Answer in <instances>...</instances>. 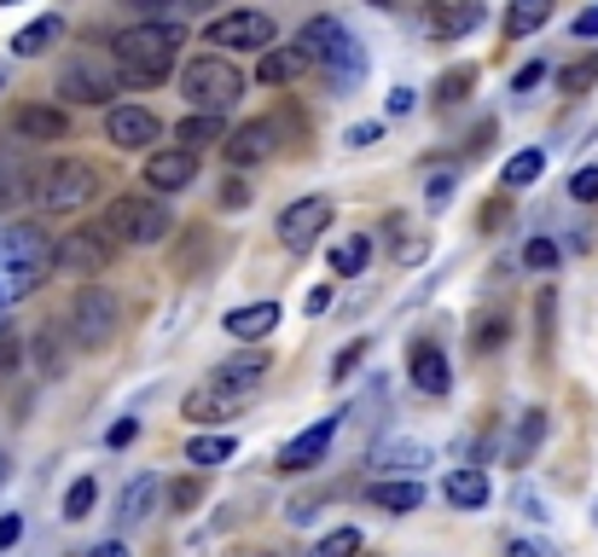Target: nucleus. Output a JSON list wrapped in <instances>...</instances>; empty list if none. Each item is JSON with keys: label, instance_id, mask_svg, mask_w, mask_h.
Returning a JSON list of instances; mask_svg holds the SVG:
<instances>
[{"label": "nucleus", "instance_id": "nucleus-48", "mask_svg": "<svg viewBox=\"0 0 598 557\" xmlns=\"http://www.w3.org/2000/svg\"><path fill=\"white\" fill-rule=\"evenodd\" d=\"M534 81H546V65H523L518 76H511V88L523 93V88H534Z\"/></svg>", "mask_w": 598, "mask_h": 557}, {"label": "nucleus", "instance_id": "nucleus-52", "mask_svg": "<svg viewBox=\"0 0 598 557\" xmlns=\"http://www.w3.org/2000/svg\"><path fill=\"white\" fill-rule=\"evenodd\" d=\"M88 557H134V552H129V546H122V541H99V546H93Z\"/></svg>", "mask_w": 598, "mask_h": 557}, {"label": "nucleus", "instance_id": "nucleus-51", "mask_svg": "<svg viewBox=\"0 0 598 557\" xmlns=\"http://www.w3.org/2000/svg\"><path fill=\"white\" fill-rule=\"evenodd\" d=\"M575 35H582V41H587V35H598V7H587L582 18H575Z\"/></svg>", "mask_w": 598, "mask_h": 557}, {"label": "nucleus", "instance_id": "nucleus-11", "mask_svg": "<svg viewBox=\"0 0 598 557\" xmlns=\"http://www.w3.org/2000/svg\"><path fill=\"white\" fill-rule=\"evenodd\" d=\"M325 226H332V203H325V198H297L291 210L279 215V244L291 256H308L320 244Z\"/></svg>", "mask_w": 598, "mask_h": 557}, {"label": "nucleus", "instance_id": "nucleus-38", "mask_svg": "<svg viewBox=\"0 0 598 557\" xmlns=\"http://www.w3.org/2000/svg\"><path fill=\"white\" fill-rule=\"evenodd\" d=\"M569 198L598 203V169H575V175H569Z\"/></svg>", "mask_w": 598, "mask_h": 557}, {"label": "nucleus", "instance_id": "nucleus-3", "mask_svg": "<svg viewBox=\"0 0 598 557\" xmlns=\"http://www.w3.org/2000/svg\"><path fill=\"white\" fill-rule=\"evenodd\" d=\"M297 47L308 53V65H320L332 76V88H355L366 76V53L355 47V35H348L337 18H314V24H302Z\"/></svg>", "mask_w": 598, "mask_h": 557}, {"label": "nucleus", "instance_id": "nucleus-6", "mask_svg": "<svg viewBox=\"0 0 598 557\" xmlns=\"http://www.w3.org/2000/svg\"><path fill=\"white\" fill-rule=\"evenodd\" d=\"M99 226H106L117 244H163L175 233V215H169V203H163V198L129 192V198L106 203V221H99Z\"/></svg>", "mask_w": 598, "mask_h": 557}, {"label": "nucleus", "instance_id": "nucleus-4", "mask_svg": "<svg viewBox=\"0 0 598 557\" xmlns=\"http://www.w3.org/2000/svg\"><path fill=\"white\" fill-rule=\"evenodd\" d=\"M93 192H99V169H93V163H81V157H58V163H47V169L30 180L35 210H47V215L81 210Z\"/></svg>", "mask_w": 598, "mask_h": 557}, {"label": "nucleus", "instance_id": "nucleus-21", "mask_svg": "<svg viewBox=\"0 0 598 557\" xmlns=\"http://www.w3.org/2000/svg\"><path fill=\"white\" fill-rule=\"evenodd\" d=\"M215 140H226V111H198L187 122H175V146H187V152H203Z\"/></svg>", "mask_w": 598, "mask_h": 557}, {"label": "nucleus", "instance_id": "nucleus-39", "mask_svg": "<svg viewBox=\"0 0 598 557\" xmlns=\"http://www.w3.org/2000/svg\"><path fill=\"white\" fill-rule=\"evenodd\" d=\"M18 366H24V348H18V337H7V332H0V383H7Z\"/></svg>", "mask_w": 598, "mask_h": 557}, {"label": "nucleus", "instance_id": "nucleus-23", "mask_svg": "<svg viewBox=\"0 0 598 557\" xmlns=\"http://www.w3.org/2000/svg\"><path fill=\"white\" fill-rule=\"evenodd\" d=\"M442 493H447L453 511H483L488 505V477H483L477 465H465V470H453V477H447Z\"/></svg>", "mask_w": 598, "mask_h": 557}, {"label": "nucleus", "instance_id": "nucleus-19", "mask_svg": "<svg viewBox=\"0 0 598 557\" xmlns=\"http://www.w3.org/2000/svg\"><path fill=\"white\" fill-rule=\"evenodd\" d=\"M221 325H226V337H233V343H262V337L279 325V302H244V308H233Z\"/></svg>", "mask_w": 598, "mask_h": 557}, {"label": "nucleus", "instance_id": "nucleus-60", "mask_svg": "<svg viewBox=\"0 0 598 557\" xmlns=\"http://www.w3.org/2000/svg\"><path fill=\"white\" fill-rule=\"evenodd\" d=\"M274 557H291V552H274Z\"/></svg>", "mask_w": 598, "mask_h": 557}, {"label": "nucleus", "instance_id": "nucleus-57", "mask_svg": "<svg viewBox=\"0 0 598 557\" xmlns=\"http://www.w3.org/2000/svg\"><path fill=\"white\" fill-rule=\"evenodd\" d=\"M373 7H384V12H396V7H401V0H373Z\"/></svg>", "mask_w": 598, "mask_h": 557}, {"label": "nucleus", "instance_id": "nucleus-13", "mask_svg": "<svg viewBox=\"0 0 598 557\" xmlns=\"http://www.w3.org/2000/svg\"><path fill=\"white\" fill-rule=\"evenodd\" d=\"M332 436H337V412L332 419H320V424H308L302 436H291L279 447V470L285 477H302V470H314L320 459H325V447H332Z\"/></svg>", "mask_w": 598, "mask_h": 557}, {"label": "nucleus", "instance_id": "nucleus-16", "mask_svg": "<svg viewBox=\"0 0 598 557\" xmlns=\"http://www.w3.org/2000/svg\"><path fill=\"white\" fill-rule=\"evenodd\" d=\"M12 134L30 140V146H53V140H70V116L58 105H18L12 111Z\"/></svg>", "mask_w": 598, "mask_h": 557}, {"label": "nucleus", "instance_id": "nucleus-53", "mask_svg": "<svg viewBox=\"0 0 598 557\" xmlns=\"http://www.w3.org/2000/svg\"><path fill=\"white\" fill-rule=\"evenodd\" d=\"M325 308H332V291H325V285L320 291H308V314H325Z\"/></svg>", "mask_w": 598, "mask_h": 557}, {"label": "nucleus", "instance_id": "nucleus-41", "mask_svg": "<svg viewBox=\"0 0 598 557\" xmlns=\"http://www.w3.org/2000/svg\"><path fill=\"white\" fill-rule=\"evenodd\" d=\"M169 500H175V511H192V505L203 500V482H192V477H187V482H175V488H169Z\"/></svg>", "mask_w": 598, "mask_h": 557}, {"label": "nucleus", "instance_id": "nucleus-1", "mask_svg": "<svg viewBox=\"0 0 598 557\" xmlns=\"http://www.w3.org/2000/svg\"><path fill=\"white\" fill-rule=\"evenodd\" d=\"M180 47H187V30L180 24H157V18H146V24H129L117 41H111V58L122 81H134V88H152V81L175 76V58Z\"/></svg>", "mask_w": 598, "mask_h": 557}, {"label": "nucleus", "instance_id": "nucleus-18", "mask_svg": "<svg viewBox=\"0 0 598 557\" xmlns=\"http://www.w3.org/2000/svg\"><path fill=\"white\" fill-rule=\"evenodd\" d=\"M226 163L233 169H251V163H262L267 152H274V122H244V129H233L226 134Z\"/></svg>", "mask_w": 598, "mask_h": 557}, {"label": "nucleus", "instance_id": "nucleus-22", "mask_svg": "<svg viewBox=\"0 0 598 557\" xmlns=\"http://www.w3.org/2000/svg\"><path fill=\"white\" fill-rule=\"evenodd\" d=\"M366 505H378V511H419L424 505V488H419V477L373 482V488H366Z\"/></svg>", "mask_w": 598, "mask_h": 557}, {"label": "nucleus", "instance_id": "nucleus-40", "mask_svg": "<svg viewBox=\"0 0 598 557\" xmlns=\"http://www.w3.org/2000/svg\"><path fill=\"white\" fill-rule=\"evenodd\" d=\"M477 18H483L477 7H459V12H442V30H447V35H465V30H477Z\"/></svg>", "mask_w": 598, "mask_h": 557}, {"label": "nucleus", "instance_id": "nucleus-25", "mask_svg": "<svg viewBox=\"0 0 598 557\" xmlns=\"http://www.w3.org/2000/svg\"><path fill=\"white\" fill-rule=\"evenodd\" d=\"M58 35H65V18L47 12V18H35V24H24V30L12 35V53H18V58H35V53H47Z\"/></svg>", "mask_w": 598, "mask_h": 557}, {"label": "nucleus", "instance_id": "nucleus-43", "mask_svg": "<svg viewBox=\"0 0 598 557\" xmlns=\"http://www.w3.org/2000/svg\"><path fill=\"white\" fill-rule=\"evenodd\" d=\"M412 105H419V93H412V88H389V99H384V111H389V116H407Z\"/></svg>", "mask_w": 598, "mask_h": 557}, {"label": "nucleus", "instance_id": "nucleus-56", "mask_svg": "<svg viewBox=\"0 0 598 557\" xmlns=\"http://www.w3.org/2000/svg\"><path fill=\"white\" fill-rule=\"evenodd\" d=\"M12 477V459H7V453H0V482H7Z\"/></svg>", "mask_w": 598, "mask_h": 557}, {"label": "nucleus", "instance_id": "nucleus-49", "mask_svg": "<svg viewBox=\"0 0 598 557\" xmlns=\"http://www.w3.org/2000/svg\"><path fill=\"white\" fill-rule=\"evenodd\" d=\"M18 534H24V517H0V552L18 546Z\"/></svg>", "mask_w": 598, "mask_h": 557}, {"label": "nucleus", "instance_id": "nucleus-54", "mask_svg": "<svg viewBox=\"0 0 598 557\" xmlns=\"http://www.w3.org/2000/svg\"><path fill=\"white\" fill-rule=\"evenodd\" d=\"M506 557H546V552H541V546H529V541H511Z\"/></svg>", "mask_w": 598, "mask_h": 557}, {"label": "nucleus", "instance_id": "nucleus-33", "mask_svg": "<svg viewBox=\"0 0 598 557\" xmlns=\"http://www.w3.org/2000/svg\"><path fill=\"white\" fill-rule=\"evenodd\" d=\"M93 500H99V482H93V477H76V482H70V493H65V517H70V523H81V517L93 511Z\"/></svg>", "mask_w": 598, "mask_h": 557}, {"label": "nucleus", "instance_id": "nucleus-20", "mask_svg": "<svg viewBox=\"0 0 598 557\" xmlns=\"http://www.w3.org/2000/svg\"><path fill=\"white\" fill-rule=\"evenodd\" d=\"M302 70H308V53L302 47H262L256 81H262V88H285V81H297Z\"/></svg>", "mask_w": 598, "mask_h": 557}, {"label": "nucleus", "instance_id": "nucleus-15", "mask_svg": "<svg viewBox=\"0 0 598 557\" xmlns=\"http://www.w3.org/2000/svg\"><path fill=\"white\" fill-rule=\"evenodd\" d=\"M256 396H244V389H226V383H198L187 401H180V412H187V419H198V424H210V419H233L239 406H251Z\"/></svg>", "mask_w": 598, "mask_h": 557}, {"label": "nucleus", "instance_id": "nucleus-29", "mask_svg": "<svg viewBox=\"0 0 598 557\" xmlns=\"http://www.w3.org/2000/svg\"><path fill=\"white\" fill-rule=\"evenodd\" d=\"M30 355H35L41 378H58V371H65V343H58V325H41L35 343H30Z\"/></svg>", "mask_w": 598, "mask_h": 557}, {"label": "nucleus", "instance_id": "nucleus-8", "mask_svg": "<svg viewBox=\"0 0 598 557\" xmlns=\"http://www.w3.org/2000/svg\"><path fill=\"white\" fill-rule=\"evenodd\" d=\"M70 343L76 348H106L122 325V302L106 291V285H81L76 302H70Z\"/></svg>", "mask_w": 598, "mask_h": 557}, {"label": "nucleus", "instance_id": "nucleus-14", "mask_svg": "<svg viewBox=\"0 0 598 557\" xmlns=\"http://www.w3.org/2000/svg\"><path fill=\"white\" fill-rule=\"evenodd\" d=\"M192 180H198V152L169 146L146 157V186H157V192H187Z\"/></svg>", "mask_w": 598, "mask_h": 557}, {"label": "nucleus", "instance_id": "nucleus-10", "mask_svg": "<svg viewBox=\"0 0 598 557\" xmlns=\"http://www.w3.org/2000/svg\"><path fill=\"white\" fill-rule=\"evenodd\" d=\"M203 41H210V47H226V53H262V47H274V18L251 12V7L221 12V18H210Z\"/></svg>", "mask_w": 598, "mask_h": 557}, {"label": "nucleus", "instance_id": "nucleus-58", "mask_svg": "<svg viewBox=\"0 0 598 557\" xmlns=\"http://www.w3.org/2000/svg\"><path fill=\"white\" fill-rule=\"evenodd\" d=\"M7 314H12V308H7V302H0V332H7Z\"/></svg>", "mask_w": 598, "mask_h": 557}, {"label": "nucleus", "instance_id": "nucleus-32", "mask_svg": "<svg viewBox=\"0 0 598 557\" xmlns=\"http://www.w3.org/2000/svg\"><path fill=\"white\" fill-rule=\"evenodd\" d=\"M314 557H361V528H332L314 541Z\"/></svg>", "mask_w": 598, "mask_h": 557}, {"label": "nucleus", "instance_id": "nucleus-24", "mask_svg": "<svg viewBox=\"0 0 598 557\" xmlns=\"http://www.w3.org/2000/svg\"><path fill=\"white\" fill-rule=\"evenodd\" d=\"M215 383H226V389H244V396H256V389L267 383V355H239V360L215 366Z\"/></svg>", "mask_w": 598, "mask_h": 557}, {"label": "nucleus", "instance_id": "nucleus-50", "mask_svg": "<svg viewBox=\"0 0 598 557\" xmlns=\"http://www.w3.org/2000/svg\"><path fill=\"white\" fill-rule=\"evenodd\" d=\"M378 140V122H355V129H348V146H373Z\"/></svg>", "mask_w": 598, "mask_h": 557}, {"label": "nucleus", "instance_id": "nucleus-26", "mask_svg": "<svg viewBox=\"0 0 598 557\" xmlns=\"http://www.w3.org/2000/svg\"><path fill=\"white\" fill-rule=\"evenodd\" d=\"M157 493H163L157 477H134L129 488H122V511H117V517H122V523H146L152 505H157Z\"/></svg>", "mask_w": 598, "mask_h": 557}, {"label": "nucleus", "instance_id": "nucleus-44", "mask_svg": "<svg viewBox=\"0 0 598 557\" xmlns=\"http://www.w3.org/2000/svg\"><path fill=\"white\" fill-rule=\"evenodd\" d=\"M494 343H506V320H483V332H477V355H488Z\"/></svg>", "mask_w": 598, "mask_h": 557}, {"label": "nucleus", "instance_id": "nucleus-31", "mask_svg": "<svg viewBox=\"0 0 598 557\" xmlns=\"http://www.w3.org/2000/svg\"><path fill=\"white\" fill-rule=\"evenodd\" d=\"M366 261H373V244L355 233V238H343L337 250H332V274L337 279H355V274H366Z\"/></svg>", "mask_w": 598, "mask_h": 557}, {"label": "nucleus", "instance_id": "nucleus-55", "mask_svg": "<svg viewBox=\"0 0 598 557\" xmlns=\"http://www.w3.org/2000/svg\"><path fill=\"white\" fill-rule=\"evenodd\" d=\"M129 7H140V12H152V7H169V0H129Z\"/></svg>", "mask_w": 598, "mask_h": 557}, {"label": "nucleus", "instance_id": "nucleus-36", "mask_svg": "<svg viewBox=\"0 0 598 557\" xmlns=\"http://www.w3.org/2000/svg\"><path fill=\"white\" fill-rule=\"evenodd\" d=\"M546 436V412H523V436H518V447H511V459H529V453H534V442H541Z\"/></svg>", "mask_w": 598, "mask_h": 557}, {"label": "nucleus", "instance_id": "nucleus-2", "mask_svg": "<svg viewBox=\"0 0 598 557\" xmlns=\"http://www.w3.org/2000/svg\"><path fill=\"white\" fill-rule=\"evenodd\" d=\"M53 274V233L35 221H18L0 233V302L18 308L24 297L41 291V279Z\"/></svg>", "mask_w": 598, "mask_h": 557}, {"label": "nucleus", "instance_id": "nucleus-28", "mask_svg": "<svg viewBox=\"0 0 598 557\" xmlns=\"http://www.w3.org/2000/svg\"><path fill=\"white\" fill-rule=\"evenodd\" d=\"M233 453H239V442L226 436V430H221V436H192V442H187V465H198V470H215V465H226V459H233Z\"/></svg>", "mask_w": 598, "mask_h": 557}, {"label": "nucleus", "instance_id": "nucleus-9", "mask_svg": "<svg viewBox=\"0 0 598 557\" xmlns=\"http://www.w3.org/2000/svg\"><path fill=\"white\" fill-rule=\"evenodd\" d=\"M117 256V238L106 233V226H81V233H65L53 244V274H65V279H93V274H106Z\"/></svg>", "mask_w": 598, "mask_h": 557}, {"label": "nucleus", "instance_id": "nucleus-45", "mask_svg": "<svg viewBox=\"0 0 598 557\" xmlns=\"http://www.w3.org/2000/svg\"><path fill=\"white\" fill-rule=\"evenodd\" d=\"M424 198H430V210H442V203L453 198V175H430V192Z\"/></svg>", "mask_w": 598, "mask_h": 557}, {"label": "nucleus", "instance_id": "nucleus-30", "mask_svg": "<svg viewBox=\"0 0 598 557\" xmlns=\"http://www.w3.org/2000/svg\"><path fill=\"white\" fill-rule=\"evenodd\" d=\"M541 175H546V152L529 146V152H518V157H511L506 169H500V186H534Z\"/></svg>", "mask_w": 598, "mask_h": 557}, {"label": "nucleus", "instance_id": "nucleus-42", "mask_svg": "<svg viewBox=\"0 0 598 557\" xmlns=\"http://www.w3.org/2000/svg\"><path fill=\"white\" fill-rule=\"evenodd\" d=\"M361 355H366V343H348V348H337V360H332V378H348V371L361 366Z\"/></svg>", "mask_w": 598, "mask_h": 557}, {"label": "nucleus", "instance_id": "nucleus-47", "mask_svg": "<svg viewBox=\"0 0 598 557\" xmlns=\"http://www.w3.org/2000/svg\"><path fill=\"white\" fill-rule=\"evenodd\" d=\"M134 436H140V419H122V424H111V436H106V442H111V447H129Z\"/></svg>", "mask_w": 598, "mask_h": 557}, {"label": "nucleus", "instance_id": "nucleus-12", "mask_svg": "<svg viewBox=\"0 0 598 557\" xmlns=\"http://www.w3.org/2000/svg\"><path fill=\"white\" fill-rule=\"evenodd\" d=\"M157 134H163V122L146 105H106V140L117 152H146Z\"/></svg>", "mask_w": 598, "mask_h": 557}, {"label": "nucleus", "instance_id": "nucleus-34", "mask_svg": "<svg viewBox=\"0 0 598 557\" xmlns=\"http://www.w3.org/2000/svg\"><path fill=\"white\" fill-rule=\"evenodd\" d=\"M523 267H529V274H552V267H558V244H552V238H529L523 244Z\"/></svg>", "mask_w": 598, "mask_h": 557}, {"label": "nucleus", "instance_id": "nucleus-17", "mask_svg": "<svg viewBox=\"0 0 598 557\" xmlns=\"http://www.w3.org/2000/svg\"><path fill=\"white\" fill-rule=\"evenodd\" d=\"M407 378H412V389H424V396H447V389H453V366H447V355L436 343H419V348H412V360H407Z\"/></svg>", "mask_w": 598, "mask_h": 557}, {"label": "nucleus", "instance_id": "nucleus-7", "mask_svg": "<svg viewBox=\"0 0 598 557\" xmlns=\"http://www.w3.org/2000/svg\"><path fill=\"white\" fill-rule=\"evenodd\" d=\"M117 93H122V70L106 53H76L58 70V99L65 105H111Z\"/></svg>", "mask_w": 598, "mask_h": 557}, {"label": "nucleus", "instance_id": "nucleus-27", "mask_svg": "<svg viewBox=\"0 0 598 557\" xmlns=\"http://www.w3.org/2000/svg\"><path fill=\"white\" fill-rule=\"evenodd\" d=\"M552 18V0H511L506 7V35L511 41H523V35H534Z\"/></svg>", "mask_w": 598, "mask_h": 557}, {"label": "nucleus", "instance_id": "nucleus-35", "mask_svg": "<svg viewBox=\"0 0 598 557\" xmlns=\"http://www.w3.org/2000/svg\"><path fill=\"white\" fill-rule=\"evenodd\" d=\"M424 459H430V453H424L419 442H396V447H384V465L407 470V477H412V470H424Z\"/></svg>", "mask_w": 598, "mask_h": 557}, {"label": "nucleus", "instance_id": "nucleus-59", "mask_svg": "<svg viewBox=\"0 0 598 557\" xmlns=\"http://www.w3.org/2000/svg\"><path fill=\"white\" fill-rule=\"evenodd\" d=\"M0 7H18V0H0Z\"/></svg>", "mask_w": 598, "mask_h": 557}, {"label": "nucleus", "instance_id": "nucleus-5", "mask_svg": "<svg viewBox=\"0 0 598 557\" xmlns=\"http://www.w3.org/2000/svg\"><path fill=\"white\" fill-rule=\"evenodd\" d=\"M180 93H187L192 111H233L239 93H244V70L221 53H203L180 70Z\"/></svg>", "mask_w": 598, "mask_h": 557}, {"label": "nucleus", "instance_id": "nucleus-46", "mask_svg": "<svg viewBox=\"0 0 598 557\" xmlns=\"http://www.w3.org/2000/svg\"><path fill=\"white\" fill-rule=\"evenodd\" d=\"M221 203H226V210H244V203H251V186H244V180H226Z\"/></svg>", "mask_w": 598, "mask_h": 557}, {"label": "nucleus", "instance_id": "nucleus-37", "mask_svg": "<svg viewBox=\"0 0 598 557\" xmlns=\"http://www.w3.org/2000/svg\"><path fill=\"white\" fill-rule=\"evenodd\" d=\"M598 81V58H582V65H569L564 76H558V88L564 93H582V88H593Z\"/></svg>", "mask_w": 598, "mask_h": 557}]
</instances>
